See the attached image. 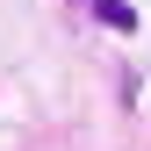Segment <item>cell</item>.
<instances>
[{
    "instance_id": "cell-1",
    "label": "cell",
    "mask_w": 151,
    "mask_h": 151,
    "mask_svg": "<svg viewBox=\"0 0 151 151\" xmlns=\"http://www.w3.org/2000/svg\"><path fill=\"white\" fill-rule=\"evenodd\" d=\"M93 22L115 29V36H129V29H137V7H129V0H93Z\"/></svg>"
}]
</instances>
